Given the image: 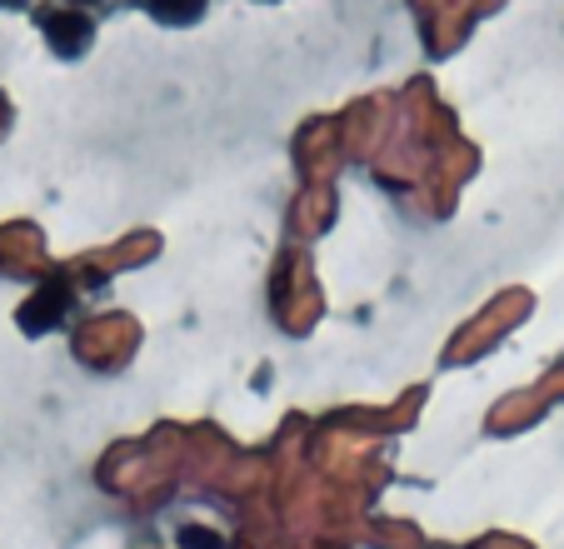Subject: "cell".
I'll return each instance as SVG.
<instances>
[{
    "instance_id": "6da1fadb",
    "label": "cell",
    "mask_w": 564,
    "mask_h": 549,
    "mask_svg": "<svg viewBox=\"0 0 564 549\" xmlns=\"http://www.w3.org/2000/svg\"><path fill=\"white\" fill-rule=\"evenodd\" d=\"M45 41H51V51L55 55H65V61H75V55H86L90 51V15H80V11H51L45 15Z\"/></svg>"
},
{
    "instance_id": "7a4b0ae2",
    "label": "cell",
    "mask_w": 564,
    "mask_h": 549,
    "mask_svg": "<svg viewBox=\"0 0 564 549\" xmlns=\"http://www.w3.org/2000/svg\"><path fill=\"white\" fill-rule=\"evenodd\" d=\"M65 300H70V290H65L61 280L41 286L31 300H25L21 330H25V335H45V330H55V325H61V315H65Z\"/></svg>"
},
{
    "instance_id": "3957f363",
    "label": "cell",
    "mask_w": 564,
    "mask_h": 549,
    "mask_svg": "<svg viewBox=\"0 0 564 549\" xmlns=\"http://www.w3.org/2000/svg\"><path fill=\"white\" fill-rule=\"evenodd\" d=\"M200 11H205V0H150V15H155L160 25H185Z\"/></svg>"
},
{
    "instance_id": "277c9868",
    "label": "cell",
    "mask_w": 564,
    "mask_h": 549,
    "mask_svg": "<svg viewBox=\"0 0 564 549\" xmlns=\"http://www.w3.org/2000/svg\"><path fill=\"white\" fill-rule=\"evenodd\" d=\"M181 545H185V549H220V539H215L210 529H195V525H191V529H181Z\"/></svg>"
},
{
    "instance_id": "5b68a950",
    "label": "cell",
    "mask_w": 564,
    "mask_h": 549,
    "mask_svg": "<svg viewBox=\"0 0 564 549\" xmlns=\"http://www.w3.org/2000/svg\"><path fill=\"white\" fill-rule=\"evenodd\" d=\"M0 6H25V0H0Z\"/></svg>"
}]
</instances>
